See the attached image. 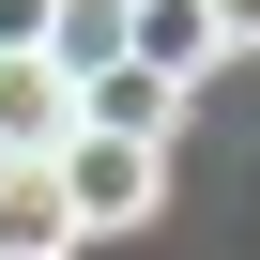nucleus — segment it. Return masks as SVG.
Instances as JSON below:
<instances>
[{"label": "nucleus", "instance_id": "obj_7", "mask_svg": "<svg viewBox=\"0 0 260 260\" xmlns=\"http://www.w3.org/2000/svg\"><path fill=\"white\" fill-rule=\"evenodd\" d=\"M199 16H214V46H260V0H199Z\"/></svg>", "mask_w": 260, "mask_h": 260}, {"label": "nucleus", "instance_id": "obj_2", "mask_svg": "<svg viewBox=\"0 0 260 260\" xmlns=\"http://www.w3.org/2000/svg\"><path fill=\"white\" fill-rule=\"evenodd\" d=\"M77 138V77L46 46H0V153H61Z\"/></svg>", "mask_w": 260, "mask_h": 260}, {"label": "nucleus", "instance_id": "obj_4", "mask_svg": "<svg viewBox=\"0 0 260 260\" xmlns=\"http://www.w3.org/2000/svg\"><path fill=\"white\" fill-rule=\"evenodd\" d=\"M0 260H77V214H61L46 153H0Z\"/></svg>", "mask_w": 260, "mask_h": 260}, {"label": "nucleus", "instance_id": "obj_3", "mask_svg": "<svg viewBox=\"0 0 260 260\" xmlns=\"http://www.w3.org/2000/svg\"><path fill=\"white\" fill-rule=\"evenodd\" d=\"M122 61H138V77H169V92H199L230 46H214V16H199V0H122Z\"/></svg>", "mask_w": 260, "mask_h": 260}, {"label": "nucleus", "instance_id": "obj_5", "mask_svg": "<svg viewBox=\"0 0 260 260\" xmlns=\"http://www.w3.org/2000/svg\"><path fill=\"white\" fill-rule=\"evenodd\" d=\"M46 61H61V77H107V61H122V0H61Z\"/></svg>", "mask_w": 260, "mask_h": 260}, {"label": "nucleus", "instance_id": "obj_1", "mask_svg": "<svg viewBox=\"0 0 260 260\" xmlns=\"http://www.w3.org/2000/svg\"><path fill=\"white\" fill-rule=\"evenodd\" d=\"M46 169H61V214H77V245H107V230H153V214H169V153H153V138H107V122H77Z\"/></svg>", "mask_w": 260, "mask_h": 260}, {"label": "nucleus", "instance_id": "obj_6", "mask_svg": "<svg viewBox=\"0 0 260 260\" xmlns=\"http://www.w3.org/2000/svg\"><path fill=\"white\" fill-rule=\"evenodd\" d=\"M61 31V0H0V46H46Z\"/></svg>", "mask_w": 260, "mask_h": 260}]
</instances>
